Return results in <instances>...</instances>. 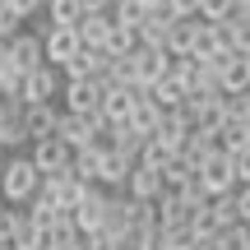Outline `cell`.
I'll return each mask as SVG.
<instances>
[{
    "mask_svg": "<svg viewBox=\"0 0 250 250\" xmlns=\"http://www.w3.org/2000/svg\"><path fill=\"white\" fill-rule=\"evenodd\" d=\"M37 190H42V171L33 167V158H28V153L5 158V171H0V199H5L9 208H28L37 199Z\"/></svg>",
    "mask_w": 250,
    "mask_h": 250,
    "instance_id": "obj_1",
    "label": "cell"
},
{
    "mask_svg": "<svg viewBox=\"0 0 250 250\" xmlns=\"http://www.w3.org/2000/svg\"><path fill=\"white\" fill-rule=\"evenodd\" d=\"M37 37H42V56H46V65H56V70H65V65H70L74 56L83 51L74 28H51V23H42V28H37Z\"/></svg>",
    "mask_w": 250,
    "mask_h": 250,
    "instance_id": "obj_2",
    "label": "cell"
},
{
    "mask_svg": "<svg viewBox=\"0 0 250 250\" xmlns=\"http://www.w3.org/2000/svg\"><path fill=\"white\" fill-rule=\"evenodd\" d=\"M61 98H65L61 111H74V116H88V121L102 116V83L98 79H65Z\"/></svg>",
    "mask_w": 250,
    "mask_h": 250,
    "instance_id": "obj_3",
    "label": "cell"
},
{
    "mask_svg": "<svg viewBox=\"0 0 250 250\" xmlns=\"http://www.w3.org/2000/svg\"><path fill=\"white\" fill-rule=\"evenodd\" d=\"M195 181L204 186L208 199H223V195H236V176H232V158L227 153H213L204 167L195 171Z\"/></svg>",
    "mask_w": 250,
    "mask_h": 250,
    "instance_id": "obj_4",
    "label": "cell"
},
{
    "mask_svg": "<svg viewBox=\"0 0 250 250\" xmlns=\"http://www.w3.org/2000/svg\"><path fill=\"white\" fill-rule=\"evenodd\" d=\"M5 61L14 65V70H23V74L42 70V65H46V56H42V37L23 28L19 37H9V42H5Z\"/></svg>",
    "mask_w": 250,
    "mask_h": 250,
    "instance_id": "obj_5",
    "label": "cell"
},
{
    "mask_svg": "<svg viewBox=\"0 0 250 250\" xmlns=\"http://www.w3.org/2000/svg\"><path fill=\"white\" fill-rule=\"evenodd\" d=\"M61 88H65L61 70H56V65H42V70H33V74L23 79V107H42V102H56V98H61Z\"/></svg>",
    "mask_w": 250,
    "mask_h": 250,
    "instance_id": "obj_6",
    "label": "cell"
},
{
    "mask_svg": "<svg viewBox=\"0 0 250 250\" xmlns=\"http://www.w3.org/2000/svg\"><path fill=\"white\" fill-rule=\"evenodd\" d=\"M208 65H218V74H223V93H227V98H246V93H250V56L227 51V56H218V61H208Z\"/></svg>",
    "mask_w": 250,
    "mask_h": 250,
    "instance_id": "obj_7",
    "label": "cell"
},
{
    "mask_svg": "<svg viewBox=\"0 0 250 250\" xmlns=\"http://www.w3.org/2000/svg\"><path fill=\"white\" fill-rule=\"evenodd\" d=\"M232 46H227V28L223 23H199L195 19V42H190V56L195 61H218V56H227Z\"/></svg>",
    "mask_w": 250,
    "mask_h": 250,
    "instance_id": "obj_8",
    "label": "cell"
},
{
    "mask_svg": "<svg viewBox=\"0 0 250 250\" xmlns=\"http://www.w3.org/2000/svg\"><path fill=\"white\" fill-rule=\"evenodd\" d=\"M130 70H134V88L148 93L153 83L167 74V51H158V46H139V51L130 56Z\"/></svg>",
    "mask_w": 250,
    "mask_h": 250,
    "instance_id": "obj_9",
    "label": "cell"
},
{
    "mask_svg": "<svg viewBox=\"0 0 250 250\" xmlns=\"http://www.w3.org/2000/svg\"><path fill=\"white\" fill-rule=\"evenodd\" d=\"M28 158H33V167L42 171V176H61V171H70L74 153L65 148L61 139H42V144H33V148H28Z\"/></svg>",
    "mask_w": 250,
    "mask_h": 250,
    "instance_id": "obj_10",
    "label": "cell"
},
{
    "mask_svg": "<svg viewBox=\"0 0 250 250\" xmlns=\"http://www.w3.org/2000/svg\"><path fill=\"white\" fill-rule=\"evenodd\" d=\"M56 121H61V107L56 102H42V107H23V134H28V148L42 139H56Z\"/></svg>",
    "mask_w": 250,
    "mask_h": 250,
    "instance_id": "obj_11",
    "label": "cell"
},
{
    "mask_svg": "<svg viewBox=\"0 0 250 250\" xmlns=\"http://www.w3.org/2000/svg\"><path fill=\"white\" fill-rule=\"evenodd\" d=\"M144 93L139 88H102V121L107 125H130V116H134V102H139Z\"/></svg>",
    "mask_w": 250,
    "mask_h": 250,
    "instance_id": "obj_12",
    "label": "cell"
},
{
    "mask_svg": "<svg viewBox=\"0 0 250 250\" xmlns=\"http://www.w3.org/2000/svg\"><path fill=\"white\" fill-rule=\"evenodd\" d=\"M102 218H107V190L93 186L88 199L74 208V227H79V236H98L102 232Z\"/></svg>",
    "mask_w": 250,
    "mask_h": 250,
    "instance_id": "obj_13",
    "label": "cell"
},
{
    "mask_svg": "<svg viewBox=\"0 0 250 250\" xmlns=\"http://www.w3.org/2000/svg\"><path fill=\"white\" fill-rule=\"evenodd\" d=\"M56 139L65 144L70 153H79V148H88L98 134H93V121L88 116H74V111H61V121H56Z\"/></svg>",
    "mask_w": 250,
    "mask_h": 250,
    "instance_id": "obj_14",
    "label": "cell"
},
{
    "mask_svg": "<svg viewBox=\"0 0 250 250\" xmlns=\"http://www.w3.org/2000/svg\"><path fill=\"white\" fill-rule=\"evenodd\" d=\"M190 134H195V125H190V116H186V111H167L153 139H158L162 148H171V153L181 158V153H186V139H190Z\"/></svg>",
    "mask_w": 250,
    "mask_h": 250,
    "instance_id": "obj_15",
    "label": "cell"
},
{
    "mask_svg": "<svg viewBox=\"0 0 250 250\" xmlns=\"http://www.w3.org/2000/svg\"><path fill=\"white\" fill-rule=\"evenodd\" d=\"M162 171H153V167H134L130 171V186H125V195L130 199H139V204H158L162 199Z\"/></svg>",
    "mask_w": 250,
    "mask_h": 250,
    "instance_id": "obj_16",
    "label": "cell"
},
{
    "mask_svg": "<svg viewBox=\"0 0 250 250\" xmlns=\"http://www.w3.org/2000/svg\"><path fill=\"white\" fill-rule=\"evenodd\" d=\"M74 33H79V46H83V51H107V37H111V14H83Z\"/></svg>",
    "mask_w": 250,
    "mask_h": 250,
    "instance_id": "obj_17",
    "label": "cell"
},
{
    "mask_svg": "<svg viewBox=\"0 0 250 250\" xmlns=\"http://www.w3.org/2000/svg\"><path fill=\"white\" fill-rule=\"evenodd\" d=\"M102 232H107L111 241L125 246V236H130V195H107V218H102Z\"/></svg>",
    "mask_w": 250,
    "mask_h": 250,
    "instance_id": "obj_18",
    "label": "cell"
},
{
    "mask_svg": "<svg viewBox=\"0 0 250 250\" xmlns=\"http://www.w3.org/2000/svg\"><path fill=\"white\" fill-rule=\"evenodd\" d=\"M190 218H195V208H190L181 195H162L158 199V223H162V232H181V227H190Z\"/></svg>",
    "mask_w": 250,
    "mask_h": 250,
    "instance_id": "obj_19",
    "label": "cell"
},
{
    "mask_svg": "<svg viewBox=\"0 0 250 250\" xmlns=\"http://www.w3.org/2000/svg\"><path fill=\"white\" fill-rule=\"evenodd\" d=\"M162 116H167V111H162L158 102H153L148 93H144V98L134 102V116H130V130H134V134H144V139H153V134H158V125H162Z\"/></svg>",
    "mask_w": 250,
    "mask_h": 250,
    "instance_id": "obj_20",
    "label": "cell"
},
{
    "mask_svg": "<svg viewBox=\"0 0 250 250\" xmlns=\"http://www.w3.org/2000/svg\"><path fill=\"white\" fill-rule=\"evenodd\" d=\"M167 33H171V14L167 9H148V19L139 23V46H167Z\"/></svg>",
    "mask_w": 250,
    "mask_h": 250,
    "instance_id": "obj_21",
    "label": "cell"
},
{
    "mask_svg": "<svg viewBox=\"0 0 250 250\" xmlns=\"http://www.w3.org/2000/svg\"><path fill=\"white\" fill-rule=\"evenodd\" d=\"M102 70H107V56H102V51H79L61 70V79H102Z\"/></svg>",
    "mask_w": 250,
    "mask_h": 250,
    "instance_id": "obj_22",
    "label": "cell"
},
{
    "mask_svg": "<svg viewBox=\"0 0 250 250\" xmlns=\"http://www.w3.org/2000/svg\"><path fill=\"white\" fill-rule=\"evenodd\" d=\"M102 144H88V148H79L74 153V162H70V171L83 181V186H98V171H102Z\"/></svg>",
    "mask_w": 250,
    "mask_h": 250,
    "instance_id": "obj_23",
    "label": "cell"
},
{
    "mask_svg": "<svg viewBox=\"0 0 250 250\" xmlns=\"http://www.w3.org/2000/svg\"><path fill=\"white\" fill-rule=\"evenodd\" d=\"M148 98L158 102L162 111H181V107H186V83H176V79H167V74H162V79L148 88Z\"/></svg>",
    "mask_w": 250,
    "mask_h": 250,
    "instance_id": "obj_24",
    "label": "cell"
},
{
    "mask_svg": "<svg viewBox=\"0 0 250 250\" xmlns=\"http://www.w3.org/2000/svg\"><path fill=\"white\" fill-rule=\"evenodd\" d=\"M83 5L79 0H46V23L51 28H79Z\"/></svg>",
    "mask_w": 250,
    "mask_h": 250,
    "instance_id": "obj_25",
    "label": "cell"
},
{
    "mask_svg": "<svg viewBox=\"0 0 250 250\" xmlns=\"http://www.w3.org/2000/svg\"><path fill=\"white\" fill-rule=\"evenodd\" d=\"M144 144H148L144 134H134L130 125H121V130H116V139H111V153H121L125 162H134V167H139V158H144Z\"/></svg>",
    "mask_w": 250,
    "mask_h": 250,
    "instance_id": "obj_26",
    "label": "cell"
},
{
    "mask_svg": "<svg viewBox=\"0 0 250 250\" xmlns=\"http://www.w3.org/2000/svg\"><path fill=\"white\" fill-rule=\"evenodd\" d=\"M23 79H28V74L14 70V65L0 56V102H19V98H23Z\"/></svg>",
    "mask_w": 250,
    "mask_h": 250,
    "instance_id": "obj_27",
    "label": "cell"
},
{
    "mask_svg": "<svg viewBox=\"0 0 250 250\" xmlns=\"http://www.w3.org/2000/svg\"><path fill=\"white\" fill-rule=\"evenodd\" d=\"M223 28H227V46H232L236 56H250V14L232 19V23H223Z\"/></svg>",
    "mask_w": 250,
    "mask_h": 250,
    "instance_id": "obj_28",
    "label": "cell"
},
{
    "mask_svg": "<svg viewBox=\"0 0 250 250\" xmlns=\"http://www.w3.org/2000/svg\"><path fill=\"white\" fill-rule=\"evenodd\" d=\"M232 0H199V23H232Z\"/></svg>",
    "mask_w": 250,
    "mask_h": 250,
    "instance_id": "obj_29",
    "label": "cell"
},
{
    "mask_svg": "<svg viewBox=\"0 0 250 250\" xmlns=\"http://www.w3.org/2000/svg\"><path fill=\"white\" fill-rule=\"evenodd\" d=\"M218 250H250V227L246 223H232L223 236H218Z\"/></svg>",
    "mask_w": 250,
    "mask_h": 250,
    "instance_id": "obj_30",
    "label": "cell"
},
{
    "mask_svg": "<svg viewBox=\"0 0 250 250\" xmlns=\"http://www.w3.org/2000/svg\"><path fill=\"white\" fill-rule=\"evenodd\" d=\"M19 33H23V19L9 5H0V42H9V37H19Z\"/></svg>",
    "mask_w": 250,
    "mask_h": 250,
    "instance_id": "obj_31",
    "label": "cell"
},
{
    "mask_svg": "<svg viewBox=\"0 0 250 250\" xmlns=\"http://www.w3.org/2000/svg\"><path fill=\"white\" fill-rule=\"evenodd\" d=\"M232 176H236V190H241V186H250V148L232 153Z\"/></svg>",
    "mask_w": 250,
    "mask_h": 250,
    "instance_id": "obj_32",
    "label": "cell"
},
{
    "mask_svg": "<svg viewBox=\"0 0 250 250\" xmlns=\"http://www.w3.org/2000/svg\"><path fill=\"white\" fill-rule=\"evenodd\" d=\"M5 5L14 9V14L23 19V23H28V19H33V14H46V0H5Z\"/></svg>",
    "mask_w": 250,
    "mask_h": 250,
    "instance_id": "obj_33",
    "label": "cell"
},
{
    "mask_svg": "<svg viewBox=\"0 0 250 250\" xmlns=\"http://www.w3.org/2000/svg\"><path fill=\"white\" fill-rule=\"evenodd\" d=\"M171 19H199V0H167Z\"/></svg>",
    "mask_w": 250,
    "mask_h": 250,
    "instance_id": "obj_34",
    "label": "cell"
},
{
    "mask_svg": "<svg viewBox=\"0 0 250 250\" xmlns=\"http://www.w3.org/2000/svg\"><path fill=\"white\" fill-rule=\"evenodd\" d=\"M14 223H19V208H5V213H0V246L14 241Z\"/></svg>",
    "mask_w": 250,
    "mask_h": 250,
    "instance_id": "obj_35",
    "label": "cell"
},
{
    "mask_svg": "<svg viewBox=\"0 0 250 250\" xmlns=\"http://www.w3.org/2000/svg\"><path fill=\"white\" fill-rule=\"evenodd\" d=\"M83 250H125L121 241H111L107 232H98V236H83Z\"/></svg>",
    "mask_w": 250,
    "mask_h": 250,
    "instance_id": "obj_36",
    "label": "cell"
},
{
    "mask_svg": "<svg viewBox=\"0 0 250 250\" xmlns=\"http://www.w3.org/2000/svg\"><path fill=\"white\" fill-rule=\"evenodd\" d=\"M236 223H246V227H250V186L236 190Z\"/></svg>",
    "mask_w": 250,
    "mask_h": 250,
    "instance_id": "obj_37",
    "label": "cell"
},
{
    "mask_svg": "<svg viewBox=\"0 0 250 250\" xmlns=\"http://www.w3.org/2000/svg\"><path fill=\"white\" fill-rule=\"evenodd\" d=\"M79 5H83V14H111L116 0H79Z\"/></svg>",
    "mask_w": 250,
    "mask_h": 250,
    "instance_id": "obj_38",
    "label": "cell"
},
{
    "mask_svg": "<svg viewBox=\"0 0 250 250\" xmlns=\"http://www.w3.org/2000/svg\"><path fill=\"white\" fill-rule=\"evenodd\" d=\"M5 208H9V204H5V199H0V213H5Z\"/></svg>",
    "mask_w": 250,
    "mask_h": 250,
    "instance_id": "obj_39",
    "label": "cell"
},
{
    "mask_svg": "<svg viewBox=\"0 0 250 250\" xmlns=\"http://www.w3.org/2000/svg\"><path fill=\"white\" fill-rule=\"evenodd\" d=\"M0 56H5V42H0Z\"/></svg>",
    "mask_w": 250,
    "mask_h": 250,
    "instance_id": "obj_40",
    "label": "cell"
},
{
    "mask_svg": "<svg viewBox=\"0 0 250 250\" xmlns=\"http://www.w3.org/2000/svg\"><path fill=\"white\" fill-rule=\"evenodd\" d=\"M0 171H5V162H0Z\"/></svg>",
    "mask_w": 250,
    "mask_h": 250,
    "instance_id": "obj_41",
    "label": "cell"
},
{
    "mask_svg": "<svg viewBox=\"0 0 250 250\" xmlns=\"http://www.w3.org/2000/svg\"><path fill=\"white\" fill-rule=\"evenodd\" d=\"M74 250H83V246H74Z\"/></svg>",
    "mask_w": 250,
    "mask_h": 250,
    "instance_id": "obj_42",
    "label": "cell"
},
{
    "mask_svg": "<svg viewBox=\"0 0 250 250\" xmlns=\"http://www.w3.org/2000/svg\"><path fill=\"white\" fill-rule=\"evenodd\" d=\"M0 250H9V246H0Z\"/></svg>",
    "mask_w": 250,
    "mask_h": 250,
    "instance_id": "obj_43",
    "label": "cell"
},
{
    "mask_svg": "<svg viewBox=\"0 0 250 250\" xmlns=\"http://www.w3.org/2000/svg\"><path fill=\"white\" fill-rule=\"evenodd\" d=\"M246 98H250V93H246Z\"/></svg>",
    "mask_w": 250,
    "mask_h": 250,
    "instance_id": "obj_44",
    "label": "cell"
}]
</instances>
